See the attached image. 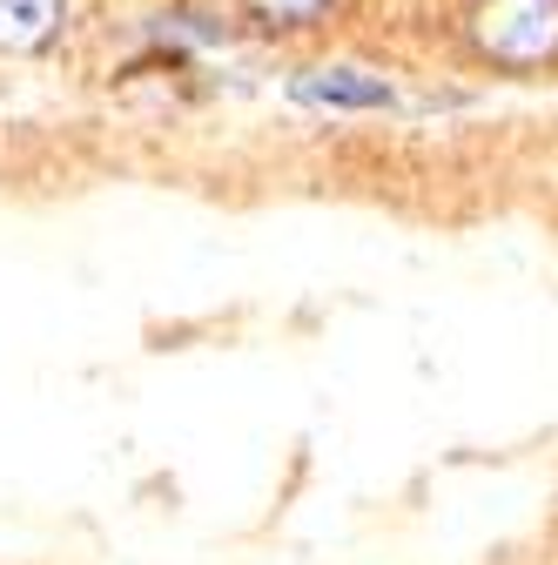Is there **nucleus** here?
<instances>
[{
    "label": "nucleus",
    "mask_w": 558,
    "mask_h": 565,
    "mask_svg": "<svg viewBox=\"0 0 558 565\" xmlns=\"http://www.w3.org/2000/svg\"><path fill=\"white\" fill-rule=\"evenodd\" d=\"M297 95L323 102V108H390V82L357 75V67H316V75L297 82Z\"/></svg>",
    "instance_id": "2"
},
{
    "label": "nucleus",
    "mask_w": 558,
    "mask_h": 565,
    "mask_svg": "<svg viewBox=\"0 0 558 565\" xmlns=\"http://www.w3.org/2000/svg\"><path fill=\"white\" fill-rule=\"evenodd\" d=\"M67 21V0H0V41L8 47H47Z\"/></svg>",
    "instance_id": "3"
},
{
    "label": "nucleus",
    "mask_w": 558,
    "mask_h": 565,
    "mask_svg": "<svg viewBox=\"0 0 558 565\" xmlns=\"http://www.w3.org/2000/svg\"><path fill=\"white\" fill-rule=\"evenodd\" d=\"M330 8H336V0H243V14H249L256 28H269V34L316 28V21H330Z\"/></svg>",
    "instance_id": "4"
},
{
    "label": "nucleus",
    "mask_w": 558,
    "mask_h": 565,
    "mask_svg": "<svg viewBox=\"0 0 558 565\" xmlns=\"http://www.w3.org/2000/svg\"><path fill=\"white\" fill-rule=\"evenodd\" d=\"M464 41L477 61L505 67V75L551 67L558 61V0H471Z\"/></svg>",
    "instance_id": "1"
}]
</instances>
